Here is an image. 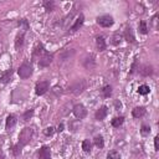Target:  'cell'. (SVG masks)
<instances>
[{
  "mask_svg": "<svg viewBox=\"0 0 159 159\" xmlns=\"http://www.w3.org/2000/svg\"><path fill=\"white\" fill-rule=\"evenodd\" d=\"M32 135H34V129L32 128H30V127L24 128L19 134V144L21 147H25L28 143H30V141L32 139Z\"/></svg>",
  "mask_w": 159,
  "mask_h": 159,
  "instance_id": "cell-1",
  "label": "cell"
},
{
  "mask_svg": "<svg viewBox=\"0 0 159 159\" xmlns=\"http://www.w3.org/2000/svg\"><path fill=\"white\" fill-rule=\"evenodd\" d=\"M87 87V83L85 80H77V81H75L70 87V92H72L73 94H80V93H82Z\"/></svg>",
  "mask_w": 159,
  "mask_h": 159,
  "instance_id": "cell-2",
  "label": "cell"
},
{
  "mask_svg": "<svg viewBox=\"0 0 159 159\" xmlns=\"http://www.w3.org/2000/svg\"><path fill=\"white\" fill-rule=\"evenodd\" d=\"M17 73L21 78H29L32 75V66L30 64H28V62H24L21 66L19 67Z\"/></svg>",
  "mask_w": 159,
  "mask_h": 159,
  "instance_id": "cell-3",
  "label": "cell"
},
{
  "mask_svg": "<svg viewBox=\"0 0 159 159\" xmlns=\"http://www.w3.org/2000/svg\"><path fill=\"white\" fill-rule=\"evenodd\" d=\"M50 88V82L47 80H44V81H40L36 83V87H35V92L37 96H43L45 94Z\"/></svg>",
  "mask_w": 159,
  "mask_h": 159,
  "instance_id": "cell-4",
  "label": "cell"
},
{
  "mask_svg": "<svg viewBox=\"0 0 159 159\" xmlns=\"http://www.w3.org/2000/svg\"><path fill=\"white\" fill-rule=\"evenodd\" d=\"M113 17L109 15H102V16H98L97 17V24L101 25L103 28H109L113 25Z\"/></svg>",
  "mask_w": 159,
  "mask_h": 159,
  "instance_id": "cell-5",
  "label": "cell"
},
{
  "mask_svg": "<svg viewBox=\"0 0 159 159\" xmlns=\"http://www.w3.org/2000/svg\"><path fill=\"white\" fill-rule=\"evenodd\" d=\"M72 111H73V114H75L77 118H80V119H82V118H85V117L87 116V109H86V107H85L83 105H81V103L75 105Z\"/></svg>",
  "mask_w": 159,
  "mask_h": 159,
  "instance_id": "cell-6",
  "label": "cell"
},
{
  "mask_svg": "<svg viewBox=\"0 0 159 159\" xmlns=\"http://www.w3.org/2000/svg\"><path fill=\"white\" fill-rule=\"evenodd\" d=\"M45 54H46L45 47L43 46V44H39V45L35 47V50H34V54H32V60H34V61H39V60Z\"/></svg>",
  "mask_w": 159,
  "mask_h": 159,
  "instance_id": "cell-7",
  "label": "cell"
},
{
  "mask_svg": "<svg viewBox=\"0 0 159 159\" xmlns=\"http://www.w3.org/2000/svg\"><path fill=\"white\" fill-rule=\"evenodd\" d=\"M52 60H54V55L46 52L41 58L39 60V66H40V67H47V66L52 62Z\"/></svg>",
  "mask_w": 159,
  "mask_h": 159,
  "instance_id": "cell-8",
  "label": "cell"
},
{
  "mask_svg": "<svg viewBox=\"0 0 159 159\" xmlns=\"http://www.w3.org/2000/svg\"><path fill=\"white\" fill-rule=\"evenodd\" d=\"M108 114V108L106 106H102L99 109H97L96 114H94V118L97 119V121H103V119L107 117Z\"/></svg>",
  "mask_w": 159,
  "mask_h": 159,
  "instance_id": "cell-9",
  "label": "cell"
},
{
  "mask_svg": "<svg viewBox=\"0 0 159 159\" xmlns=\"http://www.w3.org/2000/svg\"><path fill=\"white\" fill-rule=\"evenodd\" d=\"M83 66L87 70H92L96 66V60H94V55H90L83 60Z\"/></svg>",
  "mask_w": 159,
  "mask_h": 159,
  "instance_id": "cell-10",
  "label": "cell"
},
{
  "mask_svg": "<svg viewBox=\"0 0 159 159\" xmlns=\"http://www.w3.org/2000/svg\"><path fill=\"white\" fill-rule=\"evenodd\" d=\"M39 158L40 159H51V150L49 147H41L39 150Z\"/></svg>",
  "mask_w": 159,
  "mask_h": 159,
  "instance_id": "cell-11",
  "label": "cell"
},
{
  "mask_svg": "<svg viewBox=\"0 0 159 159\" xmlns=\"http://www.w3.org/2000/svg\"><path fill=\"white\" fill-rule=\"evenodd\" d=\"M16 116L15 114H9L8 116V118H6V124H5V128L8 129V131H10L11 128H14L15 127V124H16Z\"/></svg>",
  "mask_w": 159,
  "mask_h": 159,
  "instance_id": "cell-12",
  "label": "cell"
},
{
  "mask_svg": "<svg viewBox=\"0 0 159 159\" xmlns=\"http://www.w3.org/2000/svg\"><path fill=\"white\" fill-rule=\"evenodd\" d=\"M83 21H85V16L82 15V14H80V16L76 19V21H75V24L72 25V28H71V31H77L82 26V24H83Z\"/></svg>",
  "mask_w": 159,
  "mask_h": 159,
  "instance_id": "cell-13",
  "label": "cell"
},
{
  "mask_svg": "<svg viewBox=\"0 0 159 159\" xmlns=\"http://www.w3.org/2000/svg\"><path fill=\"white\" fill-rule=\"evenodd\" d=\"M146 108L144 107H135L134 109H133V112H132V114H133V117L134 118H142L144 114H146Z\"/></svg>",
  "mask_w": 159,
  "mask_h": 159,
  "instance_id": "cell-14",
  "label": "cell"
},
{
  "mask_svg": "<svg viewBox=\"0 0 159 159\" xmlns=\"http://www.w3.org/2000/svg\"><path fill=\"white\" fill-rule=\"evenodd\" d=\"M96 45H97V49L99 50V51H105L106 50V41H105V37H102V36H98L97 39H96Z\"/></svg>",
  "mask_w": 159,
  "mask_h": 159,
  "instance_id": "cell-15",
  "label": "cell"
},
{
  "mask_svg": "<svg viewBox=\"0 0 159 159\" xmlns=\"http://www.w3.org/2000/svg\"><path fill=\"white\" fill-rule=\"evenodd\" d=\"M23 46H24V32L19 34L16 36V40H15V49L16 50H20Z\"/></svg>",
  "mask_w": 159,
  "mask_h": 159,
  "instance_id": "cell-16",
  "label": "cell"
},
{
  "mask_svg": "<svg viewBox=\"0 0 159 159\" xmlns=\"http://www.w3.org/2000/svg\"><path fill=\"white\" fill-rule=\"evenodd\" d=\"M124 39L127 40L128 43H134V41H135L133 30H132L131 28H127V29H126V31H124Z\"/></svg>",
  "mask_w": 159,
  "mask_h": 159,
  "instance_id": "cell-17",
  "label": "cell"
},
{
  "mask_svg": "<svg viewBox=\"0 0 159 159\" xmlns=\"http://www.w3.org/2000/svg\"><path fill=\"white\" fill-rule=\"evenodd\" d=\"M11 77H13V70L10 68V70L5 71V72L2 75V78H0V80H2V82H3V83H8V82L10 81V80H11Z\"/></svg>",
  "mask_w": 159,
  "mask_h": 159,
  "instance_id": "cell-18",
  "label": "cell"
},
{
  "mask_svg": "<svg viewBox=\"0 0 159 159\" xmlns=\"http://www.w3.org/2000/svg\"><path fill=\"white\" fill-rule=\"evenodd\" d=\"M123 122H124V117H116V118H113L112 119V126L114 127V128H119L122 124H123Z\"/></svg>",
  "mask_w": 159,
  "mask_h": 159,
  "instance_id": "cell-19",
  "label": "cell"
},
{
  "mask_svg": "<svg viewBox=\"0 0 159 159\" xmlns=\"http://www.w3.org/2000/svg\"><path fill=\"white\" fill-rule=\"evenodd\" d=\"M152 73H153V68H152L150 65H146V66H143L142 70H141V75L144 76V77H147V76H149V75H152Z\"/></svg>",
  "mask_w": 159,
  "mask_h": 159,
  "instance_id": "cell-20",
  "label": "cell"
},
{
  "mask_svg": "<svg viewBox=\"0 0 159 159\" xmlns=\"http://www.w3.org/2000/svg\"><path fill=\"white\" fill-rule=\"evenodd\" d=\"M149 91H150V88H149V86H147V85H142V86H139V87H138V93H139V94H142V96L148 94Z\"/></svg>",
  "mask_w": 159,
  "mask_h": 159,
  "instance_id": "cell-21",
  "label": "cell"
},
{
  "mask_svg": "<svg viewBox=\"0 0 159 159\" xmlns=\"http://www.w3.org/2000/svg\"><path fill=\"white\" fill-rule=\"evenodd\" d=\"M138 29H139V32H141V34H143V35L148 34V28H147V23L144 21V20H142V21L139 23V26H138Z\"/></svg>",
  "mask_w": 159,
  "mask_h": 159,
  "instance_id": "cell-22",
  "label": "cell"
},
{
  "mask_svg": "<svg viewBox=\"0 0 159 159\" xmlns=\"http://www.w3.org/2000/svg\"><path fill=\"white\" fill-rule=\"evenodd\" d=\"M91 148H92V144H91V142H90V139H85V141L82 142V149H83V152L90 153V152H91Z\"/></svg>",
  "mask_w": 159,
  "mask_h": 159,
  "instance_id": "cell-23",
  "label": "cell"
},
{
  "mask_svg": "<svg viewBox=\"0 0 159 159\" xmlns=\"http://www.w3.org/2000/svg\"><path fill=\"white\" fill-rule=\"evenodd\" d=\"M94 144H96V147H98V148H103V147H105V141H103L102 135H97V137L94 138Z\"/></svg>",
  "mask_w": 159,
  "mask_h": 159,
  "instance_id": "cell-24",
  "label": "cell"
},
{
  "mask_svg": "<svg viewBox=\"0 0 159 159\" xmlns=\"http://www.w3.org/2000/svg\"><path fill=\"white\" fill-rule=\"evenodd\" d=\"M102 94H103V97H106V98L111 97V94H112V87H111L109 85L105 86V87L102 88Z\"/></svg>",
  "mask_w": 159,
  "mask_h": 159,
  "instance_id": "cell-25",
  "label": "cell"
},
{
  "mask_svg": "<svg viewBox=\"0 0 159 159\" xmlns=\"http://www.w3.org/2000/svg\"><path fill=\"white\" fill-rule=\"evenodd\" d=\"M107 159H121V155H119V153L116 152V150H111L107 154Z\"/></svg>",
  "mask_w": 159,
  "mask_h": 159,
  "instance_id": "cell-26",
  "label": "cell"
},
{
  "mask_svg": "<svg viewBox=\"0 0 159 159\" xmlns=\"http://www.w3.org/2000/svg\"><path fill=\"white\" fill-rule=\"evenodd\" d=\"M19 26H20V28H23V31L25 32V31L29 29L28 20H26V19H21V20H20V21H19Z\"/></svg>",
  "mask_w": 159,
  "mask_h": 159,
  "instance_id": "cell-27",
  "label": "cell"
},
{
  "mask_svg": "<svg viewBox=\"0 0 159 159\" xmlns=\"http://www.w3.org/2000/svg\"><path fill=\"white\" fill-rule=\"evenodd\" d=\"M44 6L46 9V11H52L55 9V3L54 2H45L44 3Z\"/></svg>",
  "mask_w": 159,
  "mask_h": 159,
  "instance_id": "cell-28",
  "label": "cell"
},
{
  "mask_svg": "<svg viewBox=\"0 0 159 159\" xmlns=\"http://www.w3.org/2000/svg\"><path fill=\"white\" fill-rule=\"evenodd\" d=\"M21 149H23V147L17 143L16 146H14V147H13V154H14L15 157H17L20 153H21Z\"/></svg>",
  "mask_w": 159,
  "mask_h": 159,
  "instance_id": "cell-29",
  "label": "cell"
},
{
  "mask_svg": "<svg viewBox=\"0 0 159 159\" xmlns=\"http://www.w3.org/2000/svg\"><path fill=\"white\" fill-rule=\"evenodd\" d=\"M32 114H34V111H32V109H29V111H26V112L24 113L23 119H24V121H29V119L32 117Z\"/></svg>",
  "mask_w": 159,
  "mask_h": 159,
  "instance_id": "cell-30",
  "label": "cell"
},
{
  "mask_svg": "<svg viewBox=\"0 0 159 159\" xmlns=\"http://www.w3.org/2000/svg\"><path fill=\"white\" fill-rule=\"evenodd\" d=\"M141 133H142L143 135H147V134H149V133H150V127H149V126H146V124H143V126H142V129H141Z\"/></svg>",
  "mask_w": 159,
  "mask_h": 159,
  "instance_id": "cell-31",
  "label": "cell"
},
{
  "mask_svg": "<svg viewBox=\"0 0 159 159\" xmlns=\"http://www.w3.org/2000/svg\"><path fill=\"white\" fill-rule=\"evenodd\" d=\"M157 23H158V15H154V16H153V19H152V21H150V24H152V28H153V29H157V28H158Z\"/></svg>",
  "mask_w": 159,
  "mask_h": 159,
  "instance_id": "cell-32",
  "label": "cell"
},
{
  "mask_svg": "<svg viewBox=\"0 0 159 159\" xmlns=\"http://www.w3.org/2000/svg\"><path fill=\"white\" fill-rule=\"evenodd\" d=\"M113 44H114V45L121 44V36H119L118 34H116V35L113 36Z\"/></svg>",
  "mask_w": 159,
  "mask_h": 159,
  "instance_id": "cell-33",
  "label": "cell"
},
{
  "mask_svg": "<svg viewBox=\"0 0 159 159\" xmlns=\"http://www.w3.org/2000/svg\"><path fill=\"white\" fill-rule=\"evenodd\" d=\"M78 126H80V122H77V121H76V122H75V121H73V122H70V128H71L73 132L77 129Z\"/></svg>",
  "mask_w": 159,
  "mask_h": 159,
  "instance_id": "cell-34",
  "label": "cell"
},
{
  "mask_svg": "<svg viewBox=\"0 0 159 159\" xmlns=\"http://www.w3.org/2000/svg\"><path fill=\"white\" fill-rule=\"evenodd\" d=\"M54 132H55V131H54V128H52V127H47V128L44 131L45 135H47V137H49V135H52V134H54Z\"/></svg>",
  "mask_w": 159,
  "mask_h": 159,
  "instance_id": "cell-35",
  "label": "cell"
},
{
  "mask_svg": "<svg viewBox=\"0 0 159 159\" xmlns=\"http://www.w3.org/2000/svg\"><path fill=\"white\" fill-rule=\"evenodd\" d=\"M154 148H155V150L159 149V137H155V138H154Z\"/></svg>",
  "mask_w": 159,
  "mask_h": 159,
  "instance_id": "cell-36",
  "label": "cell"
},
{
  "mask_svg": "<svg viewBox=\"0 0 159 159\" xmlns=\"http://www.w3.org/2000/svg\"><path fill=\"white\" fill-rule=\"evenodd\" d=\"M137 60H135V61H134V64H133V66H132V71H131V73H134L135 72V70H137Z\"/></svg>",
  "mask_w": 159,
  "mask_h": 159,
  "instance_id": "cell-37",
  "label": "cell"
},
{
  "mask_svg": "<svg viewBox=\"0 0 159 159\" xmlns=\"http://www.w3.org/2000/svg\"><path fill=\"white\" fill-rule=\"evenodd\" d=\"M62 131H64V124L61 123V124L58 126V128H57V132H62Z\"/></svg>",
  "mask_w": 159,
  "mask_h": 159,
  "instance_id": "cell-38",
  "label": "cell"
},
{
  "mask_svg": "<svg viewBox=\"0 0 159 159\" xmlns=\"http://www.w3.org/2000/svg\"><path fill=\"white\" fill-rule=\"evenodd\" d=\"M121 106H122L121 102H116V108H117V109H118V108H121Z\"/></svg>",
  "mask_w": 159,
  "mask_h": 159,
  "instance_id": "cell-39",
  "label": "cell"
},
{
  "mask_svg": "<svg viewBox=\"0 0 159 159\" xmlns=\"http://www.w3.org/2000/svg\"><path fill=\"white\" fill-rule=\"evenodd\" d=\"M0 159H5V155H4V153L0 150Z\"/></svg>",
  "mask_w": 159,
  "mask_h": 159,
  "instance_id": "cell-40",
  "label": "cell"
},
{
  "mask_svg": "<svg viewBox=\"0 0 159 159\" xmlns=\"http://www.w3.org/2000/svg\"><path fill=\"white\" fill-rule=\"evenodd\" d=\"M3 51V44H2V40H0V54Z\"/></svg>",
  "mask_w": 159,
  "mask_h": 159,
  "instance_id": "cell-41",
  "label": "cell"
}]
</instances>
